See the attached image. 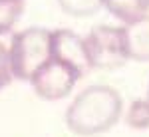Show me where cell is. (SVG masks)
Returning <instances> with one entry per match:
<instances>
[{"label": "cell", "mask_w": 149, "mask_h": 137, "mask_svg": "<svg viewBox=\"0 0 149 137\" xmlns=\"http://www.w3.org/2000/svg\"><path fill=\"white\" fill-rule=\"evenodd\" d=\"M123 99L117 90L109 86H90L70 103L66 111V125L76 135L105 133L119 121Z\"/></svg>", "instance_id": "6da1fadb"}, {"label": "cell", "mask_w": 149, "mask_h": 137, "mask_svg": "<svg viewBox=\"0 0 149 137\" xmlns=\"http://www.w3.org/2000/svg\"><path fill=\"white\" fill-rule=\"evenodd\" d=\"M8 50L14 78L30 81V78L52 58V32L46 28L22 30L12 36Z\"/></svg>", "instance_id": "7a4b0ae2"}, {"label": "cell", "mask_w": 149, "mask_h": 137, "mask_svg": "<svg viewBox=\"0 0 149 137\" xmlns=\"http://www.w3.org/2000/svg\"><path fill=\"white\" fill-rule=\"evenodd\" d=\"M88 46V54L92 60V66L97 70H115L129 62L125 48V34L123 28L113 26H95L90 34L84 38Z\"/></svg>", "instance_id": "3957f363"}, {"label": "cell", "mask_w": 149, "mask_h": 137, "mask_svg": "<svg viewBox=\"0 0 149 137\" xmlns=\"http://www.w3.org/2000/svg\"><path fill=\"white\" fill-rule=\"evenodd\" d=\"M80 78V72L74 70L70 64L56 60V58H50L30 78V83L38 93V97L48 99V102H56V99H64L66 95H70Z\"/></svg>", "instance_id": "277c9868"}, {"label": "cell", "mask_w": 149, "mask_h": 137, "mask_svg": "<svg viewBox=\"0 0 149 137\" xmlns=\"http://www.w3.org/2000/svg\"><path fill=\"white\" fill-rule=\"evenodd\" d=\"M52 58L70 64L74 70L80 72L81 78L93 68L90 54H88L86 40L66 28L52 32Z\"/></svg>", "instance_id": "5b68a950"}, {"label": "cell", "mask_w": 149, "mask_h": 137, "mask_svg": "<svg viewBox=\"0 0 149 137\" xmlns=\"http://www.w3.org/2000/svg\"><path fill=\"white\" fill-rule=\"evenodd\" d=\"M127 56L133 62H149V14L123 26Z\"/></svg>", "instance_id": "8992f818"}, {"label": "cell", "mask_w": 149, "mask_h": 137, "mask_svg": "<svg viewBox=\"0 0 149 137\" xmlns=\"http://www.w3.org/2000/svg\"><path fill=\"white\" fill-rule=\"evenodd\" d=\"M102 6L125 24L149 14V0H102Z\"/></svg>", "instance_id": "52a82bcc"}, {"label": "cell", "mask_w": 149, "mask_h": 137, "mask_svg": "<svg viewBox=\"0 0 149 137\" xmlns=\"http://www.w3.org/2000/svg\"><path fill=\"white\" fill-rule=\"evenodd\" d=\"M24 10V0H0V34L10 32Z\"/></svg>", "instance_id": "ba28073f"}, {"label": "cell", "mask_w": 149, "mask_h": 137, "mask_svg": "<svg viewBox=\"0 0 149 137\" xmlns=\"http://www.w3.org/2000/svg\"><path fill=\"white\" fill-rule=\"evenodd\" d=\"M60 8L76 18H86V16H93L102 8V0H58Z\"/></svg>", "instance_id": "9c48e42d"}, {"label": "cell", "mask_w": 149, "mask_h": 137, "mask_svg": "<svg viewBox=\"0 0 149 137\" xmlns=\"http://www.w3.org/2000/svg\"><path fill=\"white\" fill-rule=\"evenodd\" d=\"M125 123L131 129H149V102L135 99L125 113Z\"/></svg>", "instance_id": "30bf717a"}, {"label": "cell", "mask_w": 149, "mask_h": 137, "mask_svg": "<svg viewBox=\"0 0 149 137\" xmlns=\"http://www.w3.org/2000/svg\"><path fill=\"white\" fill-rule=\"evenodd\" d=\"M12 80H14V74L10 64V50L0 42V90H4Z\"/></svg>", "instance_id": "8fae6325"}, {"label": "cell", "mask_w": 149, "mask_h": 137, "mask_svg": "<svg viewBox=\"0 0 149 137\" xmlns=\"http://www.w3.org/2000/svg\"><path fill=\"white\" fill-rule=\"evenodd\" d=\"M147 102H149V88H147Z\"/></svg>", "instance_id": "7c38bea8"}]
</instances>
